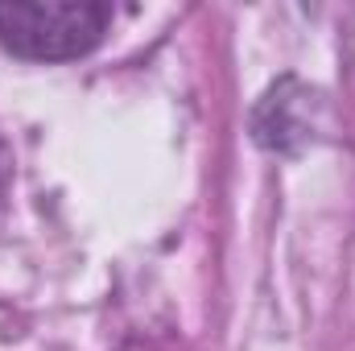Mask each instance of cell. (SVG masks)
<instances>
[{
    "label": "cell",
    "mask_w": 355,
    "mask_h": 351,
    "mask_svg": "<svg viewBox=\"0 0 355 351\" xmlns=\"http://www.w3.org/2000/svg\"><path fill=\"white\" fill-rule=\"evenodd\" d=\"M107 21V4H0V42L21 58H75L103 37Z\"/></svg>",
    "instance_id": "obj_1"
},
{
    "label": "cell",
    "mask_w": 355,
    "mask_h": 351,
    "mask_svg": "<svg viewBox=\"0 0 355 351\" xmlns=\"http://www.w3.org/2000/svg\"><path fill=\"white\" fill-rule=\"evenodd\" d=\"M314 108H318L314 91H306L302 83H293V79L277 83L261 99L257 116H252L257 141L268 145V149H281V153L306 145L310 141V128H314Z\"/></svg>",
    "instance_id": "obj_2"
},
{
    "label": "cell",
    "mask_w": 355,
    "mask_h": 351,
    "mask_svg": "<svg viewBox=\"0 0 355 351\" xmlns=\"http://www.w3.org/2000/svg\"><path fill=\"white\" fill-rule=\"evenodd\" d=\"M0 194H4V153H0Z\"/></svg>",
    "instance_id": "obj_3"
}]
</instances>
